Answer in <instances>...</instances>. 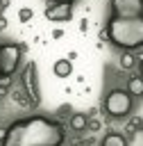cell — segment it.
Returning <instances> with one entry per match:
<instances>
[{"instance_id": "6da1fadb", "label": "cell", "mask_w": 143, "mask_h": 146, "mask_svg": "<svg viewBox=\"0 0 143 146\" xmlns=\"http://www.w3.org/2000/svg\"><path fill=\"white\" fill-rule=\"evenodd\" d=\"M64 139L66 130L57 119L34 114L14 121L5 130L0 146H61Z\"/></svg>"}, {"instance_id": "7a4b0ae2", "label": "cell", "mask_w": 143, "mask_h": 146, "mask_svg": "<svg viewBox=\"0 0 143 146\" xmlns=\"http://www.w3.org/2000/svg\"><path fill=\"white\" fill-rule=\"evenodd\" d=\"M102 39H109L113 46L123 50H136L143 46V16L120 18L109 16L107 27L102 30Z\"/></svg>"}, {"instance_id": "3957f363", "label": "cell", "mask_w": 143, "mask_h": 146, "mask_svg": "<svg viewBox=\"0 0 143 146\" xmlns=\"http://www.w3.org/2000/svg\"><path fill=\"white\" fill-rule=\"evenodd\" d=\"M102 107L111 119H123L132 112V94L127 89H111L104 96Z\"/></svg>"}, {"instance_id": "277c9868", "label": "cell", "mask_w": 143, "mask_h": 146, "mask_svg": "<svg viewBox=\"0 0 143 146\" xmlns=\"http://www.w3.org/2000/svg\"><path fill=\"white\" fill-rule=\"evenodd\" d=\"M23 59V46L20 43H0V80L11 78Z\"/></svg>"}, {"instance_id": "5b68a950", "label": "cell", "mask_w": 143, "mask_h": 146, "mask_svg": "<svg viewBox=\"0 0 143 146\" xmlns=\"http://www.w3.org/2000/svg\"><path fill=\"white\" fill-rule=\"evenodd\" d=\"M111 16L120 18L143 16V0H111Z\"/></svg>"}, {"instance_id": "8992f818", "label": "cell", "mask_w": 143, "mask_h": 146, "mask_svg": "<svg viewBox=\"0 0 143 146\" xmlns=\"http://www.w3.org/2000/svg\"><path fill=\"white\" fill-rule=\"evenodd\" d=\"M45 18L54 23H64L73 18V2H50L45 7Z\"/></svg>"}, {"instance_id": "52a82bcc", "label": "cell", "mask_w": 143, "mask_h": 146, "mask_svg": "<svg viewBox=\"0 0 143 146\" xmlns=\"http://www.w3.org/2000/svg\"><path fill=\"white\" fill-rule=\"evenodd\" d=\"M23 84H25V91H27V96H30V103H34V105H39V87H36V64L34 62H30L27 66H25V71H23Z\"/></svg>"}, {"instance_id": "ba28073f", "label": "cell", "mask_w": 143, "mask_h": 146, "mask_svg": "<svg viewBox=\"0 0 143 146\" xmlns=\"http://www.w3.org/2000/svg\"><path fill=\"white\" fill-rule=\"evenodd\" d=\"M68 125H70V130L82 132V130H86V125H89V116H86V114H82V112H75V114H70Z\"/></svg>"}, {"instance_id": "9c48e42d", "label": "cell", "mask_w": 143, "mask_h": 146, "mask_svg": "<svg viewBox=\"0 0 143 146\" xmlns=\"http://www.w3.org/2000/svg\"><path fill=\"white\" fill-rule=\"evenodd\" d=\"M52 71H54L57 78H68L73 73V62L70 59H57L54 66H52Z\"/></svg>"}, {"instance_id": "30bf717a", "label": "cell", "mask_w": 143, "mask_h": 146, "mask_svg": "<svg viewBox=\"0 0 143 146\" xmlns=\"http://www.w3.org/2000/svg\"><path fill=\"white\" fill-rule=\"evenodd\" d=\"M127 91L134 96H143V75H132L127 80Z\"/></svg>"}, {"instance_id": "8fae6325", "label": "cell", "mask_w": 143, "mask_h": 146, "mask_svg": "<svg viewBox=\"0 0 143 146\" xmlns=\"http://www.w3.org/2000/svg\"><path fill=\"white\" fill-rule=\"evenodd\" d=\"M100 146H127V139L120 135V132H109L102 137Z\"/></svg>"}, {"instance_id": "7c38bea8", "label": "cell", "mask_w": 143, "mask_h": 146, "mask_svg": "<svg viewBox=\"0 0 143 146\" xmlns=\"http://www.w3.org/2000/svg\"><path fill=\"white\" fill-rule=\"evenodd\" d=\"M118 64H120V68H125V71H129V68H134L136 66V57L129 52V50H125L123 55H120V59H118Z\"/></svg>"}, {"instance_id": "4fadbf2b", "label": "cell", "mask_w": 143, "mask_h": 146, "mask_svg": "<svg viewBox=\"0 0 143 146\" xmlns=\"http://www.w3.org/2000/svg\"><path fill=\"white\" fill-rule=\"evenodd\" d=\"M32 16H34V11H32L30 7H23V9L18 11V21H20V23H30Z\"/></svg>"}, {"instance_id": "5bb4252c", "label": "cell", "mask_w": 143, "mask_h": 146, "mask_svg": "<svg viewBox=\"0 0 143 146\" xmlns=\"http://www.w3.org/2000/svg\"><path fill=\"white\" fill-rule=\"evenodd\" d=\"M68 112H70V107H68V105H61V107H59V116H68V119H70V114H68Z\"/></svg>"}, {"instance_id": "9a60e30c", "label": "cell", "mask_w": 143, "mask_h": 146, "mask_svg": "<svg viewBox=\"0 0 143 146\" xmlns=\"http://www.w3.org/2000/svg\"><path fill=\"white\" fill-rule=\"evenodd\" d=\"M86 128H89V130H100V121H95V119H91Z\"/></svg>"}, {"instance_id": "2e32d148", "label": "cell", "mask_w": 143, "mask_h": 146, "mask_svg": "<svg viewBox=\"0 0 143 146\" xmlns=\"http://www.w3.org/2000/svg\"><path fill=\"white\" fill-rule=\"evenodd\" d=\"M91 144H93V139H91V137H89V139H79V141H77V146H91Z\"/></svg>"}, {"instance_id": "e0dca14e", "label": "cell", "mask_w": 143, "mask_h": 146, "mask_svg": "<svg viewBox=\"0 0 143 146\" xmlns=\"http://www.w3.org/2000/svg\"><path fill=\"white\" fill-rule=\"evenodd\" d=\"M9 7V0H0V11H5Z\"/></svg>"}, {"instance_id": "ac0fdd59", "label": "cell", "mask_w": 143, "mask_h": 146, "mask_svg": "<svg viewBox=\"0 0 143 146\" xmlns=\"http://www.w3.org/2000/svg\"><path fill=\"white\" fill-rule=\"evenodd\" d=\"M138 71H141V75H143V59L138 62Z\"/></svg>"}, {"instance_id": "d6986e66", "label": "cell", "mask_w": 143, "mask_h": 146, "mask_svg": "<svg viewBox=\"0 0 143 146\" xmlns=\"http://www.w3.org/2000/svg\"><path fill=\"white\" fill-rule=\"evenodd\" d=\"M50 2H75V0H50Z\"/></svg>"}, {"instance_id": "ffe728a7", "label": "cell", "mask_w": 143, "mask_h": 146, "mask_svg": "<svg viewBox=\"0 0 143 146\" xmlns=\"http://www.w3.org/2000/svg\"><path fill=\"white\" fill-rule=\"evenodd\" d=\"M104 2H107V0H104ZM109 2H111V0H109Z\"/></svg>"}]
</instances>
